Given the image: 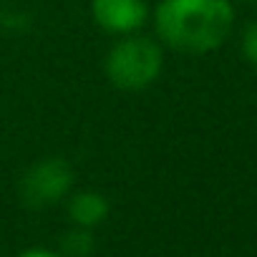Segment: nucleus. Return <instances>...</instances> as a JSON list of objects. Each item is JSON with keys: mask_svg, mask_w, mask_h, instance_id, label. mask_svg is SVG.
<instances>
[{"mask_svg": "<svg viewBox=\"0 0 257 257\" xmlns=\"http://www.w3.org/2000/svg\"><path fill=\"white\" fill-rule=\"evenodd\" d=\"M91 18L106 33L132 36L147 23L149 8L144 0H91Z\"/></svg>", "mask_w": 257, "mask_h": 257, "instance_id": "nucleus-4", "label": "nucleus"}, {"mask_svg": "<svg viewBox=\"0 0 257 257\" xmlns=\"http://www.w3.org/2000/svg\"><path fill=\"white\" fill-rule=\"evenodd\" d=\"M76 172L71 162L61 157H46L33 162L18 179L21 202L28 209H46L71 194Z\"/></svg>", "mask_w": 257, "mask_h": 257, "instance_id": "nucleus-3", "label": "nucleus"}, {"mask_svg": "<svg viewBox=\"0 0 257 257\" xmlns=\"http://www.w3.org/2000/svg\"><path fill=\"white\" fill-rule=\"evenodd\" d=\"M164 66L162 46L147 36H123L111 46L103 61L106 78L118 91H142L152 86Z\"/></svg>", "mask_w": 257, "mask_h": 257, "instance_id": "nucleus-2", "label": "nucleus"}, {"mask_svg": "<svg viewBox=\"0 0 257 257\" xmlns=\"http://www.w3.org/2000/svg\"><path fill=\"white\" fill-rule=\"evenodd\" d=\"M18 257H61V254L58 252H51V249H43V247H33V249L21 252Z\"/></svg>", "mask_w": 257, "mask_h": 257, "instance_id": "nucleus-8", "label": "nucleus"}, {"mask_svg": "<svg viewBox=\"0 0 257 257\" xmlns=\"http://www.w3.org/2000/svg\"><path fill=\"white\" fill-rule=\"evenodd\" d=\"M242 53H244V58L257 68V21L249 23V26L244 28V36H242Z\"/></svg>", "mask_w": 257, "mask_h": 257, "instance_id": "nucleus-7", "label": "nucleus"}, {"mask_svg": "<svg viewBox=\"0 0 257 257\" xmlns=\"http://www.w3.org/2000/svg\"><path fill=\"white\" fill-rule=\"evenodd\" d=\"M229 0H162L154 11V28L164 46L182 53H209L232 31Z\"/></svg>", "mask_w": 257, "mask_h": 257, "instance_id": "nucleus-1", "label": "nucleus"}, {"mask_svg": "<svg viewBox=\"0 0 257 257\" xmlns=\"http://www.w3.org/2000/svg\"><path fill=\"white\" fill-rule=\"evenodd\" d=\"M96 247L93 232L88 227L73 224L63 237H61V257H91Z\"/></svg>", "mask_w": 257, "mask_h": 257, "instance_id": "nucleus-6", "label": "nucleus"}, {"mask_svg": "<svg viewBox=\"0 0 257 257\" xmlns=\"http://www.w3.org/2000/svg\"><path fill=\"white\" fill-rule=\"evenodd\" d=\"M68 217L73 224L93 229L108 217V199L98 192H91V189L76 192L68 199Z\"/></svg>", "mask_w": 257, "mask_h": 257, "instance_id": "nucleus-5", "label": "nucleus"}]
</instances>
